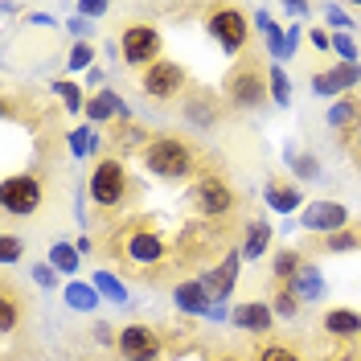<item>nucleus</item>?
Listing matches in <instances>:
<instances>
[{
    "label": "nucleus",
    "mask_w": 361,
    "mask_h": 361,
    "mask_svg": "<svg viewBox=\"0 0 361 361\" xmlns=\"http://www.w3.org/2000/svg\"><path fill=\"white\" fill-rule=\"evenodd\" d=\"M304 267V255L295 247H283V250H275V263H271V275H275V288H283L288 279H292L295 271Z\"/></svg>",
    "instance_id": "23"
},
{
    "label": "nucleus",
    "mask_w": 361,
    "mask_h": 361,
    "mask_svg": "<svg viewBox=\"0 0 361 361\" xmlns=\"http://www.w3.org/2000/svg\"><path fill=\"white\" fill-rule=\"evenodd\" d=\"M324 21L341 25V29H353V21H349V17H345V13H341L337 4H329V8H324Z\"/></svg>",
    "instance_id": "39"
},
{
    "label": "nucleus",
    "mask_w": 361,
    "mask_h": 361,
    "mask_svg": "<svg viewBox=\"0 0 361 361\" xmlns=\"http://www.w3.org/2000/svg\"><path fill=\"white\" fill-rule=\"evenodd\" d=\"M308 42H312L316 49H333V37H329L324 29H308Z\"/></svg>",
    "instance_id": "42"
},
{
    "label": "nucleus",
    "mask_w": 361,
    "mask_h": 361,
    "mask_svg": "<svg viewBox=\"0 0 361 361\" xmlns=\"http://www.w3.org/2000/svg\"><path fill=\"white\" fill-rule=\"evenodd\" d=\"M111 255L132 279L157 283L177 263V243H169L157 226H148V222H123L111 238Z\"/></svg>",
    "instance_id": "1"
},
{
    "label": "nucleus",
    "mask_w": 361,
    "mask_h": 361,
    "mask_svg": "<svg viewBox=\"0 0 361 361\" xmlns=\"http://www.w3.org/2000/svg\"><path fill=\"white\" fill-rule=\"evenodd\" d=\"M255 361H304V357H300V349L283 345V341H267V345H259Z\"/></svg>",
    "instance_id": "29"
},
{
    "label": "nucleus",
    "mask_w": 361,
    "mask_h": 361,
    "mask_svg": "<svg viewBox=\"0 0 361 361\" xmlns=\"http://www.w3.org/2000/svg\"><path fill=\"white\" fill-rule=\"evenodd\" d=\"M185 202H189V209H193L202 222H226V218L243 205V197H238V189H234L222 173H202V177H193Z\"/></svg>",
    "instance_id": "3"
},
{
    "label": "nucleus",
    "mask_w": 361,
    "mask_h": 361,
    "mask_svg": "<svg viewBox=\"0 0 361 361\" xmlns=\"http://www.w3.org/2000/svg\"><path fill=\"white\" fill-rule=\"evenodd\" d=\"M357 82H361V62H337V66L324 70V74H312V90L324 94V99L345 94V90H353Z\"/></svg>",
    "instance_id": "13"
},
{
    "label": "nucleus",
    "mask_w": 361,
    "mask_h": 361,
    "mask_svg": "<svg viewBox=\"0 0 361 361\" xmlns=\"http://www.w3.org/2000/svg\"><path fill=\"white\" fill-rule=\"evenodd\" d=\"M87 144H90L87 132H74V135H70V152H74V157H82V152H87Z\"/></svg>",
    "instance_id": "43"
},
{
    "label": "nucleus",
    "mask_w": 361,
    "mask_h": 361,
    "mask_svg": "<svg viewBox=\"0 0 361 361\" xmlns=\"http://www.w3.org/2000/svg\"><path fill=\"white\" fill-rule=\"evenodd\" d=\"M353 160H357V164H361V152H353Z\"/></svg>",
    "instance_id": "47"
},
{
    "label": "nucleus",
    "mask_w": 361,
    "mask_h": 361,
    "mask_svg": "<svg viewBox=\"0 0 361 361\" xmlns=\"http://www.w3.org/2000/svg\"><path fill=\"white\" fill-rule=\"evenodd\" d=\"M333 49L341 54V62H357V42H353L349 33H337V37H333Z\"/></svg>",
    "instance_id": "38"
},
{
    "label": "nucleus",
    "mask_w": 361,
    "mask_h": 361,
    "mask_svg": "<svg viewBox=\"0 0 361 361\" xmlns=\"http://www.w3.org/2000/svg\"><path fill=\"white\" fill-rule=\"evenodd\" d=\"M329 128L337 132H349V128H361V99H341L329 107Z\"/></svg>",
    "instance_id": "22"
},
{
    "label": "nucleus",
    "mask_w": 361,
    "mask_h": 361,
    "mask_svg": "<svg viewBox=\"0 0 361 361\" xmlns=\"http://www.w3.org/2000/svg\"><path fill=\"white\" fill-rule=\"evenodd\" d=\"M21 250H25V243L17 234H0V263H4V267H13V263L21 259Z\"/></svg>",
    "instance_id": "34"
},
{
    "label": "nucleus",
    "mask_w": 361,
    "mask_h": 361,
    "mask_svg": "<svg viewBox=\"0 0 361 361\" xmlns=\"http://www.w3.org/2000/svg\"><path fill=\"white\" fill-rule=\"evenodd\" d=\"M337 361H357V357H353V353H341V357Z\"/></svg>",
    "instance_id": "46"
},
{
    "label": "nucleus",
    "mask_w": 361,
    "mask_h": 361,
    "mask_svg": "<svg viewBox=\"0 0 361 361\" xmlns=\"http://www.w3.org/2000/svg\"><path fill=\"white\" fill-rule=\"evenodd\" d=\"M90 62H94V45L90 42H78L70 49V70H87Z\"/></svg>",
    "instance_id": "37"
},
{
    "label": "nucleus",
    "mask_w": 361,
    "mask_h": 361,
    "mask_svg": "<svg viewBox=\"0 0 361 361\" xmlns=\"http://www.w3.org/2000/svg\"><path fill=\"white\" fill-rule=\"evenodd\" d=\"M271 234H275V226L263 222V218L247 222V238H243V259H259V255H263V250L271 247Z\"/></svg>",
    "instance_id": "21"
},
{
    "label": "nucleus",
    "mask_w": 361,
    "mask_h": 361,
    "mask_svg": "<svg viewBox=\"0 0 361 361\" xmlns=\"http://www.w3.org/2000/svg\"><path fill=\"white\" fill-rule=\"evenodd\" d=\"M94 292L99 295H107L111 304H128V288L115 279L111 271H94Z\"/></svg>",
    "instance_id": "26"
},
{
    "label": "nucleus",
    "mask_w": 361,
    "mask_h": 361,
    "mask_svg": "<svg viewBox=\"0 0 361 361\" xmlns=\"http://www.w3.org/2000/svg\"><path fill=\"white\" fill-rule=\"evenodd\" d=\"M300 230L320 234V238L341 234V230H349V209L341 202H312V205H304V214H300Z\"/></svg>",
    "instance_id": "11"
},
{
    "label": "nucleus",
    "mask_w": 361,
    "mask_h": 361,
    "mask_svg": "<svg viewBox=\"0 0 361 361\" xmlns=\"http://www.w3.org/2000/svg\"><path fill=\"white\" fill-rule=\"evenodd\" d=\"M0 205L8 218H33L45 205V185L37 173H13L0 185Z\"/></svg>",
    "instance_id": "7"
},
{
    "label": "nucleus",
    "mask_w": 361,
    "mask_h": 361,
    "mask_svg": "<svg viewBox=\"0 0 361 361\" xmlns=\"http://www.w3.org/2000/svg\"><path fill=\"white\" fill-rule=\"evenodd\" d=\"M288 169H292L300 180H320V164H316V157H308V152H288Z\"/></svg>",
    "instance_id": "32"
},
{
    "label": "nucleus",
    "mask_w": 361,
    "mask_h": 361,
    "mask_svg": "<svg viewBox=\"0 0 361 361\" xmlns=\"http://www.w3.org/2000/svg\"><path fill=\"white\" fill-rule=\"evenodd\" d=\"M324 333L337 341H353L361 337V312H353V308H333V312H324Z\"/></svg>",
    "instance_id": "18"
},
{
    "label": "nucleus",
    "mask_w": 361,
    "mask_h": 361,
    "mask_svg": "<svg viewBox=\"0 0 361 361\" xmlns=\"http://www.w3.org/2000/svg\"><path fill=\"white\" fill-rule=\"evenodd\" d=\"M173 300H177L180 312H189V316H209V308H214V300H209V292H205L202 275H197V279H180L177 288H173Z\"/></svg>",
    "instance_id": "16"
},
{
    "label": "nucleus",
    "mask_w": 361,
    "mask_h": 361,
    "mask_svg": "<svg viewBox=\"0 0 361 361\" xmlns=\"http://www.w3.org/2000/svg\"><path fill=\"white\" fill-rule=\"evenodd\" d=\"M144 169L160 180H189L197 173V148L189 144V140H180V135H169V132H157L148 144H144Z\"/></svg>",
    "instance_id": "2"
},
{
    "label": "nucleus",
    "mask_w": 361,
    "mask_h": 361,
    "mask_svg": "<svg viewBox=\"0 0 361 361\" xmlns=\"http://www.w3.org/2000/svg\"><path fill=\"white\" fill-rule=\"evenodd\" d=\"M283 288H288L292 295H300V300H320V295H324V275H320V267L304 263V267L283 283Z\"/></svg>",
    "instance_id": "19"
},
{
    "label": "nucleus",
    "mask_w": 361,
    "mask_h": 361,
    "mask_svg": "<svg viewBox=\"0 0 361 361\" xmlns=\"http://www.w3.org/2000/svg\"><path fill=\"white\" fill-rule=\"evenodd\" d=\"M185 70L177 66V62H169V58H160V62H152V66L140 74V87H144V94L152 99V103H173L180 90H185Z\"/></svg>",
    "instance_id": "10"
},
{
    "label": "nucleus",
    "mask_w": 361,
    "mask_h": 361,
    "mask_svg": "<svg viewBox=\"0 0 361 361\" xmlns=\"http://www.w3.org/2000/svg\"><path fill=\"white\" fill-rule=\"evenodd\" d=\"M230 324L243 329V333H271L275 329V308L263 304V300H247L230 312Z\"/></svg>",
    "instance_id": "15"
},
{
    "label": "nucleus",
    "mask_w": 361,
    "mask_h": 361,
    "mask_svg": "<svg viewBox=\"0 0 361 361\" xmlns=\"http://www.w3.org/2000/svg\"><path fill=\"white\" fill-rule=\"evenodd\" d=\"M148 140H152V135L144 132V128H135V123H119V128L111 132L115 152H119V148H132V144H148Z\"/></svg>",
    "instance_id": "31"
},
{
    "label": "nucleus",
    "mask_w": 361,
    "mask_h": 361,
    "mask_svg": "<svg viewBox=\"0 0 361 361\" xmlns=\"http://www.w3.org/2000/svg\"><path fill=\"white\" fill-rule=\"evenodd\" d=\"M267 78H271V103H279V107H288L292 103V82H288V74L279 70V62L267 70Z\"/></svg>",
    "instance_id": "30"
},
{
    "label": "nucleus",
    "mask_w": 361,
    "mask_h": 361,
    "mask_svg": "<svg viewBox=\"0 0 361 361\" xmlns=\"http://www.w3.org/2000/svg\"><path fill=\"white\" fill-rule=\"evenodd\" d=\"M17 320H21V304H17V288L4 279V288H0V333H13L17 329Z\"/></svg>",
    "instance_id": "24"
},
{
    "label": "nucleus",
    "mask_w": 361,
    "mask_h": 361,
    "mask_svg": "<svg viewBox=\"0 0 361 361\" xmlns=\"http://www.w3.org/2000/svg\"><path fill=\"white\" fill-rule=\"evenodd\" d=\"M49 263H54L58 271H66V275H74L82 259H78V247H70V243H54V247H49Z\"/></svg>",
    "instance_id": "27"
},
{
    "label": "nucleus",
    "mask_w": 361,
    "mask_h": 361,
    "mask_svg": "<svg viewBox=\"0 0 361 361\" xmlns=\"http://www.w3.org/2000/svg\"><path fill=\"white\" fill-rule=\"evenodd\" d=\"M78 13H82V17H103V13H107V4H103V0H82V4H78Z\"/></svg>",
    "instance_id": "41"
},
{
    "label": "nucleus",
    "mask_w": 361,
    "mask_h": 361,
    "mask_svg": "<svg viewBox=\"0 0 361 361\" xmlns=\"http://www.w3.org/2000/svg\"><path fill=\"white\" fill-rule=\"evenodd\" d=\"M295 45H300V29L292 25V29H288V58L295 54Z\"/></svg>",
    "instance_id": "44"
},
{
    "label": "nucleus",
    "mask_w": 361,
    "mask_h": 361,
    "mask_svg": "<svg viewBox=\"0 0 361 361\" xmlns=\"http://www.w3.org/2000/svg\"><path fill=\"white\" fill-rule=\"evenodd\" d=\"M259 25H263V37H267L271 58H288V33H283L279 25H271L267 13H259Z\"/></svg>",
    "instance_id": "28"
},
{
    "label": "nucleus",
    "mask_w": 361,
    "mask_h": 361,
    "mask_svg": "<svg viewBox=\"0 0 361 361\" xmlns=\"http://www.w3.org/2000/svg\"><path fill=\"white\" fill-rule=\"evenodd\" d=\"M58 94H62V103H66V111H87V103H82V90L74 87V82H58Z\"/></svg>",
    "instance_id": "36"
},
{
    "label": "nucleus",
    "mask_w": 361,
    "mask_h": 361,
    "mask_svg": "<svg viewBox=\"0 0 361 361\" xmlns=\"http://www.w3.org/2000/svg\"><path fill=\"white\" fill-rule=\"evenodd\" d=\"M222 99L218 94H209V90H193L189 99H185V119L193 123V128H202V132H209V128H218V119H222Z\"/></svg>",
    "instance_id": "14"
},
{
    "label": "nucleus",
    "mask_w": 361,
    "mask_h": 361,
    "mask_svg": "<svg viewBox=\"0 0 361 361\" xmlns=\"http://www.w3.org/2000/svg\"><path fill=\"white\" fill-rule=\"evenodd\" d=\"M263 197L275 214H295L300 205H304V193H300V185L292 177H271L267 189H263Z\"/></svg>",
    "instance_id": "17"
},
{
    "label": "nucleus",
    "mask_w": 361,
    "mask_h": 361,
    "mask_svg": "<svg viewBox=\"0 0 361 361\" xmlns=\"http://www.w3.org/2000/svg\"><path fill=\"white\" fill-rule=\"evenodd\" d=\"M115 353H119V361H160L164 357V341L148 324H123L115 333Z\"/></svg>",
    "instance_id": "9"
},
{
    "label": "nucleus",
    "mask_w": 361,
    "mask_h": 361,
    "mask_svg": "<svg viewBox=\"0 0 361 361\" xmlns=\"http://www.w3.org/2000/svg\"><path fill=\"white\" fill-rule=\"evenodd\" d=\"M119 54H123L128 66L148 70L152 62H160V54H164V37H160L157 25L132 21V25H123V33H119Z\"/></svg>",
    "instance_id": "8"
},
{
    "label": "nucleus",
    "mask_w": 361,
    "mask_h": 361,
    "mask_svg": "<svg viewBox=\"0 0 361 361\" xmlns=\"http://www.w3.org/2000/svg\"><path fill=\"white\" fill-rule=\"evenodd\" d=\"M123 119L128 123V107H123V99L119 94H111V90H99L94 99H87V119H94V123H107V119Z\"/></svg>",
    "instance_id": "20"
},
{
    "label": "nucleus",
    "mask_w": 361,
    "mask_h": 361,
    "mask_svg": "<svg viewBox=\"0 0 361 361\" xmlns=\"http://www.w3.org/2000/svg\"><path fill=\"white\" fill-rule=\"evenodd\" d=\"M300 304H304V300H300V295H292L288 288H279V292H275V300H271L275 316H295V312H300Z\"/></svg>",
    "instance_id": "35"
},
{
    "label": "nucleus",
    "mask_w": 361,
    "mask_h": 361,
    "mask_svg": "<svg viewBox=\"0 0 361 361\" xmlns=\"http://www.w3.org/2000/svg\"><path fill=\"white\" fill-rule=\"evenodd\" d=\"M87 193L94 209H119V205L128 202V193H132V177H128V169H123V160L119 157H103L94 169H90V180H87Z\"/></svg>",
    "instance_id": "5"
},
{
    "label": "nucleus",
    "mask_w": 361,
    "mask_h": 361,
    "mask_svg": "<svg viewBox=\"0 0 361 361\" xmlns=\"http://www.w3.org/2000/svg\"><path fill=\"white\" fill-rule=\"evenodd\" d=\"M320 247L333 250V255H341V250H357L361 247V230H353V226H349V230H341V234H329Z\"/></svg>",
    "instance_id": "33"
},
{
    "label": "nucleus",
    "mask_w": 361,
    "mask_h": 361,
    "mask_svg": "<svg viewBox=\"0 0 361 361\" xmlns=\"http://www.w3.org/2000/svg\"><path fill=\"white\" fill-rule=\"evenodd\" d=\"M74 312H94V304H99V292H94V283H70L66 292H62Z\"/></svg>",
    "instance_id": "25"
},
{
    "label": "nucleus",
    "mask_w": 361,
    "mask_h": 361,
    "mask_svg": "<svg viewBox=\"0 0 361 361\" xmlns=\"http://www.w3.org/2000/svg\"><path fill=\"white\" fill-rule=\"evenodd\" d=\"M226 107H234V111H255V107H263L271 94V78L267 70L259 66V62H238V66L230 70V78H226Z\"/></svg>",
    "instance_id": "4"
},
{
    "label": "nucleus",
    "mask_w": 361,
    "mask_h": 361,
    "mask_svg": "<svg viewBox=\"0 0 361 361\" xmlns=\"http://www.w3.org/2000/svg\"><path fill=\"white\" fill-rule=\"evenodd\" d=\"M205 33L222 45L226 54H243L250 42V21L238 4H214L205 13Z\"/></svg>",
    "instance_id": "6"
},
{
    "label": "nucleus",
    "mask_w": 361,
    "mask_h": 361,
    "mask_svg": "<svg viewBox=\"0 0 361 361\" xmlns=\"http://www.w3.org/2000/svg\"><path fill=\"white\" fill-rule=\"evenodd\" d=\"M238 267H243V250H226L222 259L202 275V283H205V292H209V300H214V308L230 300L234 283H238Z\"/></svg>",
    "instance_id": "12"
},
{
    "label": "nucleus",
    "mask_w": 361,
    "mask_h": 361,
    "mask_svg": "<svg viewBox=\"0 0 361 361\" xmlns=\"http://www.w3.org/2000/svg\"><path fill=\"white\" fill-rule=\"evenodd\" d=\"M33 279H37L42 288H58V275H54V267H33Z\"/></svg>",
    "instance_id": "40"
},
{
    "label": "nucleus",
    "mask_w": 361,
    "mask_h": 361,
    "mask_svg": "<svg viewBox=\"0 0 361 361\" xmlns=\"http://www.w3.org/2000/svg\"><path fill=\"white\" fill-rule=\"evenodd\" d=\"M288 13H292V17H304V13H308V4H304V0H295V4H288Z\"/></svg>",
    "instance_id": "45"
},
{
    "label": "nucleus",
    "mask_w": 361,
    "mask_h": 361,
    "mask_svg": "<svg viewBox=\"0 0 361 361\" xmlns=\"http://www.w3.org/2000/svg\"><path fill=\"white\" fill-rule=\"evenodd\" d=\"M218 361H238V357H218Z\"/></svg>",
    "instance_id": "48"
}]
</instances>
